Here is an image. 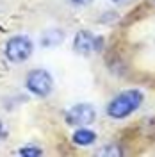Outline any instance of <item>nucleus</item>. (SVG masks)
Returning a JSON list of instances; mask_svg holds the SVG:
<instances>
[{
  "mask_svg": "<svg viewBox=\"0 0 155 157\" xmlns=\"http://www.w3.org/2000/svg\"><path fill=\"white\" fill-rule=\"evenodd\" d=\"M143 102V93L137 89H128L119 93L107 107V114L114 120H123L128 114H132Z\"/></svg>",
  "mask_w": 155,
  "mask_h": 157,
  "instance_id": "nucleus-1",
  "label": "nucleus"
},
{
  "mask_svg": "<svg viewBox=\"0 0 155 157\" xmlns=\"http://www.w3.org/2000/svg\"><path fill=\"white\" fill-rule=\"evenodd\" d=\"M32 50H34V45L30 38L27 36H13V38L7 41L6 45V56L11 63H23L32 56Z\"/></svg>",
  "mask_w": 155,
  "mask_h": 157,
  "instance_id": "nucleus-2",
  "label": "nucleus"
},
{
  "mask_svg": "<svg viewBox=\"0 0 155 157\" xmlns=\"http://www.w3.org/2000/svg\"><path fill=\"white\" fill-rule=\"evenodd\" d=\"M27 89L36 97H48L54 89V78L47 70H32L27 75Z\"/></svg>",
  "mask_w": 155,
  "mask_h": 157,
  "instance_id": "nucleus-3",
  "label": "nucleus"
},
{
  "mask_svg": "<svg viewBox=\"0 0 155 157\" xmlns=\"http://www.w3.org/2000/svg\"><path fill=\"white\" fill-rule=\"evenodd\" d=\"M95 116H96V113H95L93 105H89V104H77V105H73L66 113V121L70 125L86 127V125L95 121Z\"/></svg>",
  "mask_w": 155,
  "mask_h": 157,
  "instance_id": "nucleus-4",
  "label": "nucleus"
},
{
  "mask_svg": "<svg viewBox=\"0 0 155 157\" xmlns=\"http://www.w3.org/2000/svg\"><path fill=\"white\" fill-rule=\"evenodd\" d=\"M100 43H102V38H95L87 30H78L73 39V48L80 56H89L91 52L100 50Z\"/></svg>",
  "mask_w": 155,
  "mask_h": 157,
  "instance_id": "nucleus-5",
  "label": "nucleus"
},
{
  "mask_svg": "<svg viewBox=\"0 0 155 157\" xmlns=\"http://www.w3.org/2000/svg\"><path fill=\"white\" fill-rule=\"evenodd\" d=\"M71 141L77 145V147H89V145H93L95 141H96V134L93 132V130H89V128H78L73 132V136H71Z\"/></svg>",
  "mask_w": 155,
  "mask_h": 157,
  "instance_id": "nucleus-6",
  "label": "nucleus"
},
{
  "mask_svg": "<svg viewBox=\"0 0 155 157\" xmlns=\"http://www.w3.org/2000/svg\"><path fill=\"white\" fill-rule=\"evenodd\" d=\"M64 41V32L59 29H52V30H47L43 36H41V43L43 47H57Z\"/></svg>",
  "mask_w": 155,
  "mask_h": 157,
  "instance_id": "nucleus-7",
  "label": "nucleus"
},
{
  "mask_svg": "<svg viewBox=\"0 0 155 157\" xmlns=\"http://www.w3.org/2000/svg\"><path fill=\"white\" fill-rule=\"evenodd\" d=\"M18 154L20 155H27V157H39L43 155V150L38 147H23L18 150Z\"/></svg>",
  "mask_w": 155,
  "mask_h": 157,
  "instance_id": "nucleus-8",
  "label": "nucleus"
},
{
  "mask_svg": "<svg viewBox=\"0 0 155 157\" xmlns=\"http://www.w3.org/2000/svg\"><path fill=\"white\" fill-rule=\"evenodd\" d=\"M98 154H100V155H121L123 152H121L119 148H116V147H112V145H111V147H107V148H104V150H100Z\"/></svg>",
  "mask_w": 155,
  "mask_h": 157,
  "instance_id": "nucleus-9",
  "label": "nucleus"
},
{
  "mask_svg": "<svg viewBox=\"0 0 155 157\" xmlns=\"http://www.w3.org/2000/svg\"><path fill=\"white\" fill-rule=\"evenodd\" d=\"M70 2H71L73 6H80V7H82V6H89L93 0H70Z\"/></svg>",
  "mask_w": 155,
  "mask_h": 157,
  "instance_id": "nucleus-10",
  "label": "nucleus"
},
{
  "mask_svg": "<svg viewBox=\"0 0 155 157\" xmlns=\"http://www.w3.org/2000/svg\"><path fill=\"white\" fill-rule=\"evenodd\" d=\"M114 4H118V6H125V4H130V2H136V0H112Z\"/></svg>",
  "mask_w": 155,
  "mask_h": 157,
  "instance_id": "nucleus-11",
  "label": "nucleus"
}]
</instances>
